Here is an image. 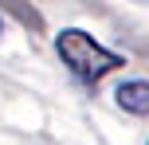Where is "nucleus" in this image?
<instances>
[{
	"label": "nucleus",
	"instance_id": "nucleus-1",
	"mask_svg": "<svg viewBox=\"0 0 149 145\" xmlns=\"http://www.w3.org/2000/svg\"><path fill=\"white\" fill-rule=\"evenodd\" d=\"M55 55L63 59V67L71 71L79 83L94 86L102 83L106 75H114L118 67H126V59H122L118 51H110L106 43H98L90 31L82 28H63L59 35H55Z\"/></svg>",
	"mask_w": 149,
	"mask_h": 145
},
{
	"label": "nucleus",
	"instance_id": "nucleus-2",
	"mask_svg": "<svg viewBox=\"0 0 149 145\" xmlns=\"http://www.w3.org/2000/svg\"><path fill=\"white\" fill-rule=\"evenodd\" d=\"M114 98H118V106L126 110V114H149V83L145 78L122 83L118 90H114Z\"/></svg>",
	"mask_w": 149,
	"mask_h": 145
},
{
	"label": "nucleus",
	"instance_id": "nucleus-3",
	"mask_svg": "<svg viewBox=\"0 0 149 145\" xmlns=\"http://www.w3.org/2000/svg\"><path fill=\"white\" fill-rule=\"evenodd\" d=\"M0 39H4V20H0Z\"/></svg>",
	"mask_w": 149,
	"mask_h": 145
},
{
	"label": "nucleus",
	"instance_id": "nucleus-4",
	"mask_svg": "<svg viewBox=\"0 0 149 145\" xmlns=\"http://www.w3.org/2000/svg\"><path fill=\"white\" fill-rule=\"evenodd\" d=\"M145 145H149V141H145Z\"/></svg>",
	"mask_w": 149,
	"mask_h": 145
}]
</instances>
